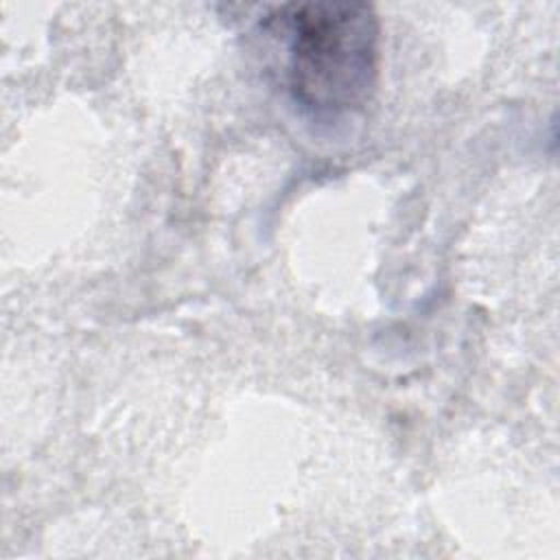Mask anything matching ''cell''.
<instances>
[{"mask_svg": "<svg viewBox=\"0 0 560 560\" xmlns=\"http://www.w3.org/2000/svg\"><path fill=\"white\" fill-rule=\"evenodd\" d=\"M260 28L282 48L291 101L315 122L359 114L376 92L381 24L365 2H289L271 9Z\"/></svg>", "mask_w": 560, "mask_h": 560, "instance_id": "6da1fadb", "label": "cell"}]
</instances>
